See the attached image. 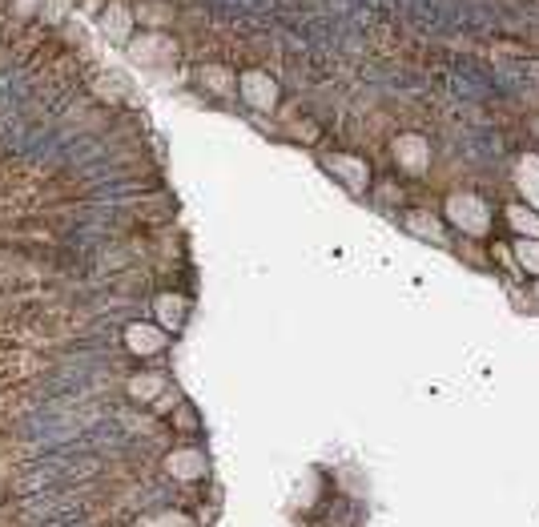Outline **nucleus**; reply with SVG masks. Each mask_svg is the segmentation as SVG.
Segmentation results:
<instances>
[{
	"label": "nucleus",
	"mask_w": 539,
	"mask_h": 527,
	"mask_svg": "<svg viewBox=\"0 0 539 527\" xmlns=\"http://www.w3.org/2000/svg\"><path fill=\"white\" fill-rule=\"evenodd\" d=\"M101 28H105V37L117 40V45H129V33H133V13H129L125 4H109L105 13H101Z\"/></svg>",
	"instance_id": "f257e3e1"
},
{
	"label": "nucleus",
	"mask_w": 539,
	"mask_h": 527,
	"mask_svg": "<svg viewBox=\"0 0 539 527\" xmlns=\"http://www.w3.org/2000/svg\"><path fill=\"white\" fill-rule=\"evenodd\" d=\"M129 57L137 64H149L157 57H174V45L165 37H141V40H129Z\"/></svg>",
	"instance_id": "f03ea898"
},
{
	"label": "nucleus",
	"mask_w": 539,
	"mask_h": 527,
	"mask_svg": "<svg viewBox=\"0 0 539 527\" xmlns=\"http://www.w3.org/2000/svg\"><path fill=\"white\" fill-rule=\"evenodd\" d=\"M125 342H129V351L153 354V351H161V346H165V334H161V330H153V327H129Z\"/></svg>",
	"instance_id": "7ed1b4c3"
},
{
	"label": "nucleus",
	"mask_w": 539,
	"mask_h": 527,
	"mask_svg": "<svg viewBox=\"0 0 539 527\" xmlns=\"http://www.w3.org/2000/svg\"><path fill=\"white\" fill-rule=\"evenodd\" d=\"M242 85H246V97H250L254 109H270V105H274V97H278V93H274V81H266V76L250 73Z\"/></svg>",
	"instance_id": "20e7f679"
},
{
	"label": "nucleus",
	"mask_w": 539,
	"mask_h": 527,
	"mask_svg": "<svg viewBox=\"0 0 539 527\" xmlns=\"http://www.w3.org/2000/svg\"><path fill=\"white\" fill-rule=\"evenodd\" d=\"M327 165H330V169H339V174L346 177V181H351L354 189H363V186H366V174H363V165H358V162H351V157H330Z\"/></svg>",
	"instance_id": "39448f33"
},
{
	"label": "nucleus",
	"mask_w": 539,
	"mask_h": 527,
	"mask_svg": "<svg viewBox=\"0 0 539 527\" xmlns=\"http://www.w3.org/2000/svg\"><path fill=\"white\" fill-rule=\"evenodd\" d=\"M201 81H205L213 93H229V89H234V76H229V69H222V64H205V69H201Z\"/></svg>",
	"instance_id": "423d86ee"
},
{
	"label": "nucleus",
	"mask_w": 539,
	"mask_h": 527,
	"mask_svg": "<svg viewBox=\"0 0 539 527\" xmlns=\"http://www.w3.org/2000/svg\"><path fill=\"white\" fill-rule=\"evenodd\" d=\"M157 314H161L165 327H181V314H186V302L174 298V294H165V298H157Z\"/></svg>",
	"instance_id": "0eeeda50"
},
{
	"label": "nucleus",
	"mask_w": 539,
	"mask_h": 527,
	"mask_svg": "<svg viewBox=\"0 0 539 527\" xmlns=\"http://www.w3.org/2000/svg\"><path fill=\"white\" fill-rule=\"evenodd\" d=\"M157 390H161V378H157V375H141V378H133V382H129V395H133V399H141V402H149Z\"/></svg>",
	"instance_id": "6e6552de"
},
{
	"label": "nucleus",
	"mask_w": 539,
	"mask_h": 527,
	"mask_svg": "<svg viewBox=\"0 0 539 527\" xmlns=\"http://www.w3.org/2000/svg\"><path fill=\"white\" fill-rule=\"evenodd\" d=\"M407 222H411V230H419V238H435V242H443V230H439V222H435V217L411 214Z\"/></svg>",
	"instance_id": "1a4fd4ad"
},
{
	"label": "nucleus",
	"mask_w": 539,
	"mask_h": 527,
	"mask_svg": "<svg viewBox=\"0 0 539 527\" xmlns=\"http://www.w3.org/2000/svg\"><path fill=\"white\" fill-rule=\"evenodd\" d=\"M133 21H145V25H165V21H169V8H165V4H145V8H137V13H133Z\"/></svg>",
	"instance_id": "9d476101"
},
{
	"label": "nucleus",
	"mask_w": 539,
	"mask_h": 527,
	"mask_svg": "<svg viewBox=\"0 0 539 527\" xmlns=\"http://www.w3.org/2000/svg\"><path fill=\"white\" fill-rule=\"evenodd\" d=\"M511 222H515V226H519V230H531V234H535V238H539V217H535V214H523V210H511Z\"/></svg>",
	"instance_id": "9b49d317"
},
{
	"label": "nucleus",
	"mask_w": 539,
	"mask_h": 527,
	"mask_svg": "<svg viewBox=\"0 0 539 527\" xmlns=\"http://www.w3.org/2000/svg\"><path fill=\"white\" fill-rule=\"evenodd\" d=\"M519 258L527 262V270H535L539 274V246L535 242H523V246H519Z\"/></svg>",
	"instance_id": "f8f14e48"
},
{
	"label": "nucleus",
	"mask_w": 539,
	"mask_h": 527,
	"mask_svg": "<svg viewBox=\"0 0 539 527\" xmlns=\"http://www.w3.org/2000/svg\"><path fill=\"white\" fill-rule=\"evenodd\" d=\"M64 8H69V0H49V16H52V21H61Z\"/></svg>",
	"instance_id": "ddd939ff"
},
{
	"label": "nucleus",
	"mask_w": 539,
	"mask_h": 527,
	"mask_svg": "<svg viewBox=\"0 0 539 527\" xmlns=\"http://www.w3.org/2000/svg\"><path fill=\"white\" fill-rule=\"evenodd\" d=\"M37 4H40V0H21V4H16V13H21V16H28L33 8H37Z\"/></svg>",
	"instance_id": "4468645a"
}]
</instances>
